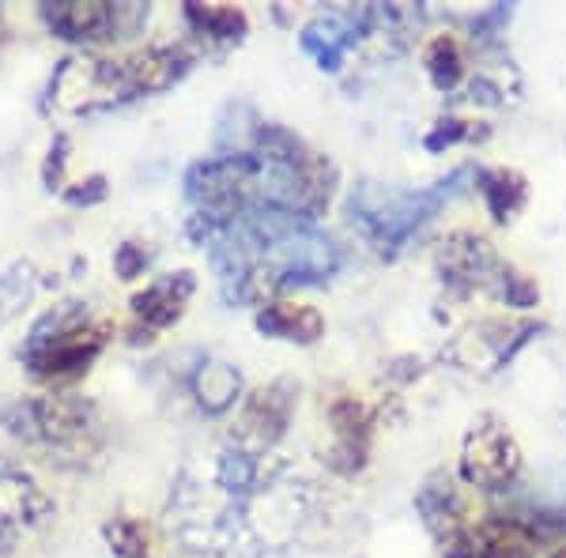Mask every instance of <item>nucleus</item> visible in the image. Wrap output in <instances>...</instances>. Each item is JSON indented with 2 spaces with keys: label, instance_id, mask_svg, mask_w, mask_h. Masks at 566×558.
I'll return each mask as SVG.
<instances>
[{
  "label": "nucleus",
  "instance_id": "obj_1",
  "mask_svg": "<svg viewBox=\"0 0 566 558\" xmlns=\"http://www.w3.org/2000/svg\"><path fill=\"white\" fill-rule=\"evenodd\" d=\"M178 76L175 53H144L133 61H69L53 80V103L69 114L122 103L129 95L159 91Z\"/></svg>",
  "mask_w": 566,
  "mask_h": 558
},
{
  "label": "nucleus",
  "instance_id": "obj_2",
  "mask_svg": "<svg viewBox=\"0 0 566 558\" xmlns=\"http://www.w3.org/2000/svg\"><path fill=\"white\" fill-rule=\"evenodd\" d=\"M4 423L12 434L39 442L57 453H80L95 438V411L69 397H42L23 400L12 411H4Z\"/></svg>",
  "mask_w": 566,
  "mask_h": 558
},
{
  "label": "nucleus",
  "instance_id": "obj_3",
  "mask_svg": "<svg viewBox=\"0 0 566 558\" xmlns=\"http://www.w3.org/2000/svg\"><path fill=\"white\" fill-rule=\"evenodd\" d=\"M103 351V333L87 325L80 309H65V314L45 317V325L34 328L31 344H27V362L34 373L57 378V373L87 370V362Z\"/></svg>",
  "mask_w": 566,
  "mask_h": 558
},
{
  "label": "nucleus",
  "instance_id": "obj_4",
  "mask_svg": "<svg viewBox=\"0 0 566 558\" xmlns=\"http://www.w3.org/2000/svg\"><path fill=\"white\" fill-rule=\"evenodd\" d=\"M53 517V502L23 468L0 461V558H8L34 528Z\"/></svg>",
  "mask_w": 566,
  "mask_h": 558
},
{
  "label": "nucleus",
  "instance_id": "obj_5",
  "mask_svg": "<svg viewBox=\"0 0 566 558\" xmlns=\"http://www.w3.org/2000/svg\"><path fill=\"white\" fill-rule=\"evenodd\" d=\"M522 468V453L506 427H476L464 442L461 475L476 487H502Z\"/></svg>",
  "mask_w": 566,
  "mask_h": 558
},
{
  "label": "nucleus",
  "instance_id": "obj_6",
  "mask_svg": "<svg viewBox=\"0 0 566 558\" xmlns=\"http://www.w3.org/2000/svg\"><path fill=\"white\" fill-rule=\"evenodd\" d=\"M136 8H117L106 0H61V4H45V23L72 42H95L109 39L114 31H122V20L133 15Z\"/></svg>",
  "mask_w": 566,
  "mask_h": 558
},
{
  "label": "nucleus",
  "instance_id": "obj_7",
  "mask_svg": "<svg viewBox=\"0 0 566 558\" xmlns=\"http://www.w3.org/2000/svg\"><path fill=\"white\" fill-rule=\"evenodd\" d=\"M258 328L269 336H283V340H317L322 336V317L310 306H287V302H272L261 309Z\"/></svg>",
  "mask_w": 566,
  "mask_h": 558
},
{
  "label": "nucleus",
  "instance_id": "obj_8",
  "mask_svg": "<svg viewBox=\"0 0 566 558\" xmlns=\"http://www.w3.org/2000/svg\"><path fill=\"white\" fill-rule=\"evenodd\" d=\"M283 423H287V400H283L276 389L258 392V397L250 400V408H245V419H242V427L253 434V445H258V450L280 434Z\"/></svg>",
  "mask_w": 566,
  "mask_h": 558
},
{
  "label": "nucleus",
  "instance_id": "obj_9",
  "mask_svg": "<svg viewBox=\"0 0 566 558\" xmlns=\"http://www.w3.org/2000/svg\"><path fill=\"white\" fill-rule=\"evenodd\" d=\"M189 283L186 287L175 291V283H159V287L144 291V295H136V317H144L148 325H170L175 317L181 314V298H186Z\"/></svg>",
  "mask_w": 566,
  "mask_h": 558
},
{
  "label": "nucleus",
  "instance_id": "obj_10",
  "mask_svg": "<svg viewBox=\"0 0 566 558\" xmlns=\"http://www.w3.org/2000/svg\"><path fill=\"white\" fill-rule=\"evenodd\" d=\"M483 197H488L491 215L502 223V219H510L517 208H522L525 181L517 178V173H510V170H495V173H488V181H483Z\"/></svg>",
  "mask_w": 566,
  "mask_h": 558
},
{
  "label": "nucleus",
  "instance_id": "obj_11",
  "mask_svg": "<svg viewBox=\"0 0 566 558\" xmlns=\"http://www.w3.org/2000/svg\"><path fill=\"white\" fill-rule=\"evenodd\" d=\"M234 392H239V373H234L231 366L212 362V366H205V370L197 373V397H200V404H205V408L223 411L234 400Z\"/></svg>",
  "mask_w": 566,
  "mask_h": 558
},
{
  "label": "nucleus",
  "instance_id": "obj_12",
  "mask_svg": "<svg viewBox=\"0 0 566 558\" xmlns=\"http://www.w3.org/2000/svg\"><path fill=\"white\" fill-rule=\"evenodd\" d=\"M348 34H340V23L336 20H322L314 27H306L303 34V50L314 53L317 61H322V69H336L344 57V50H348Z\"/></svg>",
  "mask_w": 566,
  "mask_h": 558
},
{
  "label": "nucleus",
  "instance_id": "obj_13",
  "mask_svg": "<svg viewBox=\"0 0 566 558\" xmlns=\"http://www.w3.org/2000/svg\"><path fill=\"white\" fill-rule=\"evenodd\" d=\"M427 69H431L438 87H453L461 80V50L453 39H434L431 50H427Z\"/></svg>",
  "mask_w": 566,
  "mask_h": 558
},
{
  "label": "nucleus",
  "instance_id": "obj_14",
  "mask_svg": "<svg viewBox=\"0 0 566 558\" xmlns=\"http://www.w3.org/2000/svg\"><path fill=\"white\" fill-rule=\"evenodd\" d=\"M31 287H34L31 269H12V272L0 276V325H4L8 317H12L15 309L31 298Z\"/></svg>",
  "mask_w": 566,
  "mask_h": 558
},
{
  "label": "nucleus",
  "instance_id": "obj_15",
  "mask_svg": "<svg viewBox=\"0 0 566 558\" xmlns=\"http://www.w3.org/2000/svg\"><path fill=\"white\" fill-rule=\"evenodd\" d=\"M189 20L208 27V34H219V39H234V34L245 27L242 12H234V8H200V4H193L189 8Z\"/></svg>",
  "mask_w": 566,
  "mask_h": 558
},
{
  "label": "nucleus",
  "instance_id": "obj_16",
  "mask_svg": "<svg viewBox=\"0 0 566 558\" xmlns=\"http://www.w3.org/2000/svg\"><path fill=\"white\" fill-rule=\"evenodd\" d=\"M446 125H450V129H438V133L431 136V140H427V148H442V144H453V140H458V136L464 133V129H461V122H446Z\"/></svg>",
  "mask_w": 566,
  "mask_h": 558
},
{
  "label": "nucleus",
  "instance_id": "obj_17",
  "mask_svg": "<svg viewBox=\"0 0 566 558\" xmlns=\"http://www.w3.org/2000/svg\"><path fill=\"white\" fill-rule=\"evenodd\" d=\"M555 558H566V544L559 547V551H555Z\"/></svg>",
  "mask_w": 566,
  "mask_h": 558
}]
</instances>
